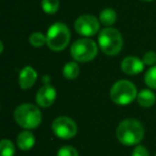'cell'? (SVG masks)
Segmentation results:
<instances>
[{"label": "cell", "mask_w": 156, "mask_h": 156, "mask_svg": "<svg viewBox=\"0 0 156 156\" xmlns=\"http://www.w3.org/2000/svg\"><path fill=\"white\" fill-rule=\"evenodd\" d=\"M42 83L44 85H50V77L48 75H44L43 78H42Z\"/></svg>", "instance_id": "23"}, {"label": "cell", "mask_w": 156, "mask_h": 156, "mask_svg": "<svg viewBox=\"0 0 156 156\" xmlns=\"http://www.w3.org/2000/svg\"><path fill=\"white\" fill-rule=\"evenodd\" d=\"M54 134L60 139H72L77 134V124L69 117H58L54 120L51 125Z\"/></svg>", "instance_id": "8"}, {"label": "cell", "mask_w": 156, "mask_h": 156, "mask_svg": "<svg viewBox=\"0 0 156 156\" xmlns=\"http://www.w3.org/2000/svg\"><path fill=\"white\" fill-rule=\"evenodd\" d=\"M144 63L142 59H139L137 57L129 56L126 57L121 62V69L126 75H137L141 73L144 69Z\"/></svg>", "instance_id": "10"}, {"label": "cell", "mask_w": 156, "mask_h": 156, "mask_svg": "<svg viewBox=\"0 0 156 156\" xmlns=\"http://www.w3.org/2000/svg\"><path fill=\"white\" fill-rule=\"evenodd\" d=\"M117 17H118L117 12L115 10L111 9V8H106V9H104L100 13L98 20H100L101 24H103L104 26L111 27L117 22Z\"/></svg>", "instance_id": "14"}, {"label": "cell", "mask_w": 156, "mask_h": 156, "mask_svg": "<svg viewBox=\"0 0 156 156\" xmlns=\"http://www.w3.org/2000/svg\"><path fill=\"white\" fill-rule=\"evenodd\" d=\"M0 47H1V49H0V52L2 54V52H3V43H2V42L0 43Z\"/></svg>", "instance_id": "24"}, {"label": "cell", "mask_w": 156, "mask_h": 156, "mask_svg": "<svg viewBox=\"0 0 156 156\" xmlns=\"http://www.w3.org/2000/svg\"><path fill=\"white\" fill-rule=\"evenodd\" d=\"M144 83L151 89L156 90V64L151 66L144 75Z\"/></svg>", "instance_id": "19"}, {"label": "cell", "mask_w": 156, "mask_h": 156, "mask_svg": "<svg viewBox=\"0 0 156 156\" xmlns=\"http://www.w3.org/2000/svg\"><path fill=\"white\" fill-rule=\"evenodd\" d=\"M132 156H150L147 149L143 145H137L132 152Z\"/></svg>", "instance_id": "22"}, {"label": "cell", "mask_w": 156, "mask_h": 156, "mask_svg": "<svg viewBox=\"0 0 156 156\" xmlns=\"http://www.w3.org/2000/svg\"><path fill=\"white\" fill-rule=\"evenodd\" d=\"M57 98V91L51 85H44L37 92L35 101L40 107L48 108L55 103Z\"/></svg>", "instance_id": "9"}, {"label": "cell", "mask_w": 156, "mask_h": 156, "mask_svg": "<svg viewBox=\"0 0 156 156\" xmlns=\"http://www.w3.org/2000/svg\"><path fill=\"white\" fill-rule=\"evenodd\" d=\"M156 102V95L152 90H141L137 95V103L143 108H150Z\"/></svg>", "instance_id": "13"}, {"label": "cell", "mask_w": 156, "mask_h": 156, "mask_svg": "<svg viewBox=\"0 0 156 156\" xmlns=\"http://www.w3.org/2000/svg\"><path fill=\"white\" fill-rule=\"evenodd\" d=\"M69 52L72 58L77 62H90L98 56V44L89 37L79 39L72 44Z\"/></svg>", "instance_id": "6"}, {"label": "cell", "mask_w": 156, "mask_h": 156, "mask_svg": "<svg viewBox=\"0 0 156 156\" xmlns=\"http://www.w3.org/2000/svg\"><path fill=\"white\" fill-rule=\"evenodd\" d=\"M0 153L1 156H14L15 145L9 139H2L0 142Z\"/></svg>", "instance_id": "18"}, {"label": "cell", "mask_w": 156, "mask_h": 156, "mask_svg": "<svg viewBox=\"0 0 156 156\" xmlns=\"http://www.w3.org/2000/svg\"><path fill=\"white\" fill-rule=\"evenodd\" d=\"M98 47L107 56H115L123 48V37L120 31L112 27L103 29L98 34Z\"/></svg>", "instance_id": "3"}, {"label": "cell", "mask_w": 156, "mask_h": 156, "mask_svg": "<svg viewBox=\"0 0 156 156\" xmlns=\"http://www.w3.org/2000/svg\"><path fill=\"white\" fill-rule=\"evenodd\" d=\"M57 156H79L78 151L71 145H64L57 152Z\"/></svg>", "instance_id": "20"}, {"label": "cell", "mask_w": 156, "mask_h": 156, "mask_svg": "<svg viewBox=\"0 0 156 156\" xmlns=\"http://www.w3.org/2000/svg\"><path fill=\"white\" fill-rule=\"evenodd\" d=\"M141 1H144V2H151L153 0H141Z\"/></svg>", "instance_id": "25"}, {"label": "cell", "mask_w": 156, "mask_h": 156, "mask_svg": "<svg viewBox=\"0 0 156 156\" xmlns=\"http://www.w3.org/2000/svg\"><path fill=\"white\" fill-rule=\"evenodd\" d=\"M155 156H156V155H155Z\"/></svg>", "instance_id": "26"}, {"label": "cell", "mask_w": 156, "mask_h": 156, "mask_svg": "<svg viewBox=\"0 0 156 156\" xmlns=\"http://www.w3.org/2000/svg\"><path fill=\"white\" fill-rule=\"evenodd\" d=\"M46 45L54 51H62L67 47L71 40V31L63 23H55L46 33Z\"/></svg>", "instance_id": "4"}, {"label": "cell", "mask_w": 156, "mask_h": 156, "mask_svg": "<svg viewBox=\"0 0 156 156\" xmlns=\"http://www.w3.org/2000/svg\"><path fill=\"white\" fill-rule=\"evenodd\" d=\"M62 74L66 79H69V80L76 79L78 77V75H79V66H78L77 62H74V61L67 62L63 66Z\"/></svg>", "instance_id": "15"}, {"label": "cell", "mask_w": 156, "mask_h": 156, "mask_svg": "<svg viewBox=\"0 0 156 156\" xmlns=\"http://www.w3.org/2000/svg\"><path fill=\"white\" fill-rule=\"evenodd\" d=\"M29 43L31 44V46L33 47L40 48L42 46H44L46 43H47V40H46V35L43 34L40 31H37V32H32L29 37Z\"/></svg>", "instance_id": "17"}, {"label": "cell", "mask_w": 156, "mask_h": 156, "mask_svg": "<svg viewBox=\"0 0 156 156\" xmlns=\"http://www.w3.org/2000/svg\"><path fill=\"white\" fill-rule=\"evenodd\" d=\"M37 78V73L32 66L27 65L23 67L18 75V85L23 90H28L33 87Z\"/></svg>", "instance_id": "11"}, {"label": "cell", "mask_w": 156, "mask_h": 156, "mask_svg": "<svg viewBox=\"0 0 156 156\" xmlns=\"http://www.w3.org/2000/svg\"><path fill=\"white\" fill-rule=\"evenodd\" d=\"M115 134L119 142L123 145H138L144 136V127L138 120L125 119L118 125Z\"/></svg>", "instance_id": "1"}, {"label": "cell", "mask_w": 156, "mask_h": 156, "mask_svg": "<svg viewBox=\"0 0 156 156\" xmlns=\"http://www.w3.org/2000/svg\"><path fill=\"white\" fill-rule=\"evenodd\" d=\"M14 120L24 129H34L41 124L42 113L37 106L24 103L14 110Z\"/></svg>", "instance_id": "2"}, {"label": "cell", "mask_w": 156, "mask_h": 156, "mask_svg": "<svg viewBox=\"0 0 156 156\" xmlns=\"http://www.w3.org/2000/svg\"><path fill=\"white\" fill-rule=\"evenodd\" d=\"M101 22L98 17L91 14L80 15L74 23L75 31L81 37H91L100 31Z\"/></svg>", "instance_id": "7"}, {"label": "cell", "mask_w": 156, "mask_h": 156, "mask_svg": "<svg viewBox=\"0 0 156 156\" xmlns=\"http://www.w3.org/2000/svg\"><path fill=\"white\" fill-rule=\"evenodd\" d=\"M142 61L145 65H149V66H153L156 64V52L155 51H147L142 57Z\"/></svg>", "instance_id": "21"}, {"label": "cell", "mask_w": 156, "mask_h": 156, "mask_svg": "<svg viewBox=\"0 0 156 156\" xmlns=\"http://www.w3.org/2000/svg\"><path fill=\"white\" fill-rule=\"evenodd\" d=\"M137 88L129 80H119L110 89V98L115 104L120 106L129 105L137 100Z\"/></svg>", "instance_id": "5"}, {"label": "cell", "mask_w": 156, "mask_h": 156, "mask_svg": "<svg viewBox=\"0 0 156 156\" xmlns=\"http://www.w3.org/2000/svg\"><path fill=\"white\" fill-rule=\"evenodd\" d=\"M41 7L46 14L52 15L58 12L59 8H60V1L59 0H42Z\"/></svg>", "instance_id": "16"}, {"label": "cell", "mask_w": 156, "mask_h": 156, "mask_svg": "<svg viewBox=\"0 0 156 156\" xmlns=\"http://www.w3.org/2000/svg\"><path fill=\"white\" fill-rule=\"evenodd\" d=\"M16 142H17V147L22 151H29V150H31L34 147L35 137L30 130L25 129L18 134Z\"/></svg>", "instance_id": "12"}]
</instances>
